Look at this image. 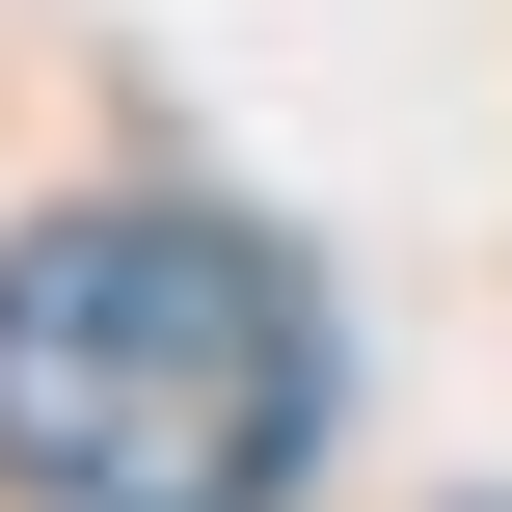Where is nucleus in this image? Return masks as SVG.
Masks as SVG:
<instances>
[{"label": "nucleus", "mask_w": 512, "mask_h": 512, "mask_svg": "<svg viewBox=\"0 0 512 512\" xmlns=\"http://www.w3.org/2000/svg\"><path fill=\"white\" fill-rule=\"evenodd\" d=\"M324 459V324L216 216H54L0 243V486L54 512H270Z\"/></svg>", "instance_id": "nucleus-1"}]
</instances>
